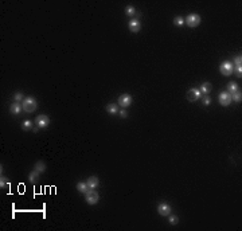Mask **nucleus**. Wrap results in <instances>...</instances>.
Instances as JSON below:
<instances>
[{"mask_svg": "<svg viewBox=\"0 0 242 231\" xmlns=\"http://www.w3.org/2000/svg\"><path fill=\"white\" fill-rule=\"evenodd\" d=\"M174 24L178 27H182L184 24V18L183 16H176V18L174 19Z\"/></svg>", "mask_w": 242, "mask_h": 231, "instance_id": "4be33fe9", "label": "nucleus"}, {"mask_svg": "<svg viewBox=\"0 0 242 231\" xmlns=\"http://www.w3.org/2000/svg\"><path fill=\"white\" fill-rule=\"evenodd\" d=\"M85 200H86V203H88L89 206H94V204L98 203L100 196H98V193H97L96 191L89 190L88 192L85 193Z\"/></svg>", "mask_w": 242, "mask_h": 231, "instance_id": "20e7f679", "label": "nucleus"}, {"mask_svg": "<svg viewBox=\"0 0 242 231\" xmlns=\"http://www.w3.org/2000/svg\"><path fill=\"white\" fill-rule=\"evenodd\" d=\"M34 169H36L38 172H44L46 171V164L43 163V161H36L35 165H34Z\"/></svg>", "mask_w": 242, "mask_h": 231, "instance_id": "f3484780", "label": "nucleus"}, {"mask_svg": "<svg viewBox=\"0 0 242 231\" xmlns=\"http://www.w3.org/2000/svg\"><path fill=\"white\" fill-rule=\"evenodd\" d=\"M6 184H7V179L1 176V179H0V188H3Z\"/></svg>", "mask_w": 242, "mask_h": 231, "instance_id": "c85d7f7f", "label": "nucleus"}, {"mask_svg": "<svg viewBox=\"0 0 242 231\" xmlns=\"http://www.w3.org/2000/svg\"><path fill=\"white\" fill-rule=\"evenodd\" d=\"M86 184H88L89 190H96L100 184V180L97 176H90V177L88 179V181H86Z\"/></svg>", "mask_w": 242, "mask_h": 231, "instance_id": "9b49d317", "label": "nucleus"}, {"mask_svg": "<svg viewBox=\"0 0 242 231\" xmlns=\"http://www.w3.org/2000/svg\"><path fill=\"white\" fill-rule=\"evenodd\" d=\"M128 27H129V30H131V32L136 34V32L140 31L141 23H140V20H137V19H131V20H129V23H128Z\"/></svg>", "mask_w": 242, "mask_h": 231, "instance_id": "9d476101", "label": "nucleus"}, {"mask_svg": "<svg viewBox=\"0 0 242 231\" xmlns=\"http://www.w3.org/2000/svg\"><path fill=\"white\" fill-rule=\"evenodd\" d=\"M106 112H108L109 114H116L117 112H118V106H117L116 104H108V105H106Z\"/></svg>", "mask_w": 242, "mask_h": 231, "instance_id": "4468645a", "label": "nucleus"}, {"mask_svg": "<svg viewBox=\"0 0 242 231\" xmlns=\"http://www.w3.org/2000/svg\"><path fill=\"white\" fill-rule=\"evenodd\" d=\"M22 109H23L22 104H19V102H14L11 106H9V113H11V114H19V113L22 112Z\"/></svg>", "mask_w": 242, "mask_h": 231, "instance_id": "f8f14e48", "label": "nucleus"}, {"mask_svg": "<svg viewBox=\"0 0 242 231\" xmlns=\"http://www.w3.org/2000/svg\"><path fill=\"white\" fill-rule=\"evenodd\" d=\"M237 90H238V85H237L235 82H230L227 85V90L226 91H227L229 94H233V93H235Z\"/></svg>", "mask_w": 242, "mask_h": 231, "instance_id": "a211bd4d", "label": "nucleus"}, {"mask_svg": "<svg viewBox=\"0 0 242 231\" xmlns=\"http://www.w3.org/2000/svg\"><path fill=\"white\" fill-rule=\"evenodd\" d=\"M77 190H78L81 193H86L89 191V187H88V184H86V183L81 181V183H77Z\"/></svg>", "mask_w": 242, "mask_h": 231, "instance_id": "2eb2a0df", "label": "nucleus"}, {"mask_svg": "<svg viewBox=\"0 0 242 231\" xmlns=\"http://www.w3.org/2000/svg\"><path fill=\"white\" fill-rule=\"evenodd\" d=\"M234 63H235V64H241L242 63V56L241 55H237L235 58H234Z\"/></svg>", "mask_w": 242, "mask_h": 231, "instance_id": "cd10ccee", "label": "nucleus"}, {"mask_svg": "<svg viewBox=\"0 0 242 231\" xmlns=\"http://www.w3.org/2000/svg\"><path fill=\"white\" fill-rule=\"evenodd\" d=\"M158 212L160 217H168L169 214L172 212V208L168 203H160L158 206Z\"/></svg>", "mask_w": 242, "mask_h": 231, "instance_id": "423d86ee", "label": "nucleus"}, {"mask_svg": "<svg viewBox=\"0 0 242 231\" xmlns=\"http://www.w3.org/2000/svg\"><path fill=\"white\" fill-rule=\"evenodd\" d=\"M22 106H23V110L27 113H32L35 112L38 108V102L34 97H26L23 101H22Z\"/></svg>", "mask_w": 242, "mask_h": 231, "instance_id": "f257e3e1", "label": "nucleus"}, {"mask_svg": "<svg viewBox=\"0 0 242 231\" xmlns=\"http://www.w3.org/2000/svg\"><path fill=\"white\" fill-rule=\"evenodd\" d=\"M211 89H213V86H211L210 82H203L201 85V88H199V90H201L202 94H210Z\"/></svg>", "mask_w": 242, "mask_h": 231, "instance_id": "ddd939ff", "label": "nucleus"}, {"mask_svg": "<svg viewBox=\"0 0 242 231\" xmlns=\"http://www.w3.org/2000/svg\"><path fill=\"white\" fill-rule=\"evenodd\" d=\"M39 175H41V172H38L36 169H34L32 172H30V175H28V180L31 181V183H35V181L39 179Z\"/></svg>", "mask_w": 242, "mask_h": 231, "instance_id": "dca6fc26", "label": "nucleus"}, {"mask_svg": "<svg viewBox=\"0 0 242 231\" xmlns=\"http://www.w3.org/2000/svg\"><path fill=\"white\" fill-rule=\"evenodd\" d=\"M132 104V97L129 94H121L118 97V105H121V108H128Z\"/></svg>", "mask_w": 242, "mask_h": 231, "instance_id": "1a4fd4ad", "label": "nucleus"}, {"mask_svg": "<svg viewBox=\"0 0 242 231\" xmlns=\"http://www.w3.org/2000/svg\"><path fill=\"white\" fill-rule=\"evenodd\" d=\"M38 129H39V126H36V128L34 126V128H32V132H35V133H36V132H38Z\"/></svg>", "mask_w": 242, "mask_h": 231, "instance_id": "c756f323", "label": "nucleus"}, {"mask_svg": "<svg viewBox=\"0 0 242 231\" xmlns=\"http://www.w3.org/2000/svg\"><path fill=\"white\" fill-rule=\"evenodd\" d=\"M125 14H126V16H133L136 14V9H134L133 6H128L125 8Z\"/></svg>", "mask_w": 242, "mask_h": 231, "instance_id": "5701e85b", "label": "nucleus"}, {"mask_svg": "<svg viewBox=\"0 0 242 231\" xmlns=\"http://www.w3.org/2000/svg\"><path fill=\"white\" fill-rule=\"evenodd\" d=\"M219 71H221V74L222 75H225V77L231 75V74L234 73V64L231 63V62H229V61L222 62L221 66H219Z\"/></svg>", "mask_w": 242, "mask_h": 231, "instance_id": "f03ea898", "label": "nucleus"}, {"mask_svg": "<svg viewBox=\"0 0 242 231\" xmlns=\"http://www.w3.org/2000/svg\"><path fill=\"white\" fill-rule=\"evenodd\" d=\"M234 70H235V75L241 78V77H242V67H241V64H235Z\"/></svg>", "mask_w": 242, "mask_h": 231, "instance_id": "a878e982", "label": "nucleus"}, {"mask_svg": "<svg viewBox=\"0 0 242 231\" xmlns=\"http://www.w3.org/2000/svg\"><path fill=\"white\" fill-rule=\"evenodd\" d=\"M120 117H121V118H126V117H128V112H126L125 109H121V110H120Z\"/></svg>", "mask_w": 242, "mask_h": 231, "instance_id": "bb28decb", "label": "nucleus"}, {"mask_svg": "<svg viewBox=\"0 0 242 231\" xmlns=\"http://www.w3.org/2000/svg\"><path fill=\"white\" fill-rule=\"evenodd\" d=\"M202 96H203V94H202L201 90L196 89V88L190 89V90L187 91V98H188V101H191V102H195V101L201 100Z\"/></svg>", "mask_w": 242, "mask_h": 231, "instance_id": "39448f33", "label": "nucleus"}, {"mask_svg": "<svg viewBox=\"0 0 242 231\" xmlns=\"http://www.w3.org/2000/svg\"><path fill=\"white\" fill-rule=\"evenodd\" d=\"M168 220H169V223H171V224H178L179 218L176 217V215H171V214H169V215H168Z\"/></svg>", "mask_w": 242, "mask_h": 231, "instance_id": "393cba45", "label": "nucleus"}, {"mask_svg": "<svg viewBox=\"0 0 242 231\" xmlns=\"http://www.w3.org/2000/svg\"><path fill=\"white\" fill-rule=\"evenodd\" d=\"M32 121H30V120H24L23 122H22V129L23 130H32Z\"/></svg>", "mask_w": 242, "mask_h": 231, "instance_id": "aec40b11", "label": "nucleus"}, {"mask_svg": "<svg viewBox=\"0 0 242 231\" xmlns=\"http://www.w3.org/2000/svg\"><path fill=\"white\" fill-rule=\"evenodd\" d=\"M219 104H221L222 106H229L231 104V96L227 93V91H222L221 94H219Z\"/></svg>", "mask_w": 242, "mask_h": 231, "instance_id": "6e6552de", "label": "nucleus"}, {"mask_svg": "<svg viewBox=\"0 0 242 231\" xmlns=\"http://www.w3.org/2000/svg\"><path fill=\"white\" fill-rule=\"evenodd\" d=\"M14 98H15V102H19V101L24 100V96H23V93H20V91H16V93L14 94Z\"/></svg>", "mask_w": 242, "mask_h": 231, "instance_id": "b1692460", "label": "nucleus"}, {"mask_svg": "<svg viewBox=\"0 0 242 231\" xmlns=\"http://www.w3.org/2000/svg\"><path fill=\"white\" fill-rule=\"evenodd\" d=\"M201 22H202V19L198 14H190L188 16L184 19V23H186L188 27H191V28L198 27L199 24H201Z\"/></svg>", "mask_w": 242, "mask_h": 231, "instance_id": "7ed1b4c3", "label": "nucleus"}, {"mask_svg": "<svg viewBox=\"0 0 242 231\" xmlns=\"http://www.w3.org/2000/svg\"><path fill=\"white\" fill-rule=\"evenodd\" d=\"M202 102H203L204 106H209L211 104V97L209 96V94H203V96H202Z\"/></svg>", "mask_w": 242, "mask_h": 231, "instance_id": "412c9836", "label": "nucleus"}, {"mask_svg": "<svg viewBox=\"0 0 242 231\" xmlns=\"http://www.w3.org/2000/svg\"><path fill=\"white\" fill-rule=\"evenodd\" d=\"M49 124H50V118L46 114H39L36 117V126H39V128H47Z\"/></svg>", "mask_w": 242, "mask_h": 231, "instance_id": "0eeeda50", "label": "nucleus"}, {"mask_svg": "<svg viewBox=\"0 0 242 231\" xmlns=\"http://www.w3.org/2000/svg\"><path fill=\"white\" fill-rule=\"evenodd\" d=\"M230 96H231V101H234V102H241L242 101V94L239 90H237L235 93L230 94Z\"/></svg>", "mask_w": 242, "mask_h": 231, "instance_id": "6ab92c4d", "label": "nucleus"}]
</instances>
